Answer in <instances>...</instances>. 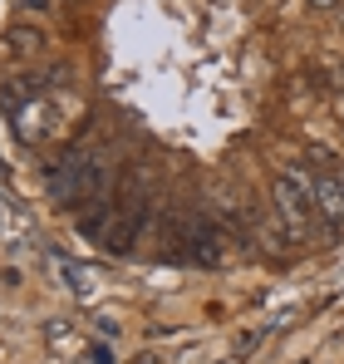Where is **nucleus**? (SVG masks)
<instances>
[{"label": "nucleus", "mask_w": 344, "mask_h": 364, "mask_svg": "<svg viewBox=\"0 0 344 364\" xmlns=\"http://www.w3.org/2000/svg\"><path fill=\"white\" fill-rule=\"evenodd\" d=\"M45 192L55 197L59 207H69V202H99V197H109V163L99 153L69 148L64 158H55L45 168Z\"/></svg>", "instance_id": "f257e3e1"}, {"label": "nucleus", "mask_w": 344, "mask_h": 364, "mask_svg": "<svg viewBox=\"0 0 344 364\" xmlns=\"http://www.w3.org/2000/svg\"><path fill=\"white\" fill-rule=\"evenodd\" d=\"M0 99H5L10 109H20V104H30V84H20V79H15L10 89H0Z\"/></svg>", "instance_id": "0eeeda50"}, {"label": "nucleus", "mask_w": 344, "mask_h": 364, "mask_svg": "<svg viewBox=\"0 0 344 364\" xmlns=\"http://www.w3.org/2000/svg\"><path fill=\"white\" fill-rule=\"evenodd\" d=\"M177 242L187 261H202V266H217L222 261V227L207 222V217H182L177 222Z\"/></svg>", "instance_id": "f03ea898"}, {"label": "nucleus", "mask_w": 344, "mask_h": 364, "mask_svg": "<svg viewBox=\"0 0 344 364\" xmlns=\"http://www.w3.org/2000/svg\"><path fill=\"white\" fill-rule=\"evenodd\" d=\"M10 40H15V55H35V50H40V35H35V30H25V25H20Z\"/></svg>", "instance_id": "423d86ee"}, {"label": "nucleus", "mask_w": 344, "mask_h": 364, "mask_svg": "<svg viewBox=\"0 0 344 364\" xmlns=\"http://www.w3.org/2000/svg\"><path fill=\"white\" fill-rule=\"evenodd\" d=\"M271 202H276V217L290 227V237L310 232V222L320 217V212H315V202H310V197H305L290 178H281V173H276V182H271Z\"/></svg>", "instance_id": "7ed1b4c3"}, {"label": "nucleus", "mask_w": 344, "mask_h": 364, "mask_svg": "<svg viewBox=\"0 0 344 364\" xmlns=\"http://www.w3.org/2000/svg\"><path fill=\"white\" fill-rule=\"evenodd\" d=\"M315 212L330 227H344V187L330 168H320V158H315Z\"/></svg>", "instance_id": "39448f33"}, {"label": "nucleus", "mask_w": 344, "mask_h": 364, "mask_svg": "<svg viewBox=\"0 0 344 364\" xmlns=\"http://www.w3.org/2000/svg\"><path fill=\"white\" fill-rule=\"evenodd\" d=\"M310 5H315V10H335L340 0H310Z\"/></svg>", "instance_id": "6e6552de"}, {"label": "nucleus", "mask_w": 344, "mask_h": 364, "mask_svg": "<svg viewBox=\"0 0 344 364\" xmlns=\"http://www.w3.org/2000/svg\"><path fill=\"white\" fill-rule=\"evenodd\" d=\"M50 133H55V109H50L45 99H30V104L15 109V138H20V143L40 148Z\"/></svg>", "instance_id": "20e7f679"}, {"label": "nucleus", "mask_w": 344, "mask_h": 364, "mask_svg": "<svg viewBox=\"0 0 344 364\" xmlns=\"http://www.w3.org/2000/svg\"><path fill=\"white\" fill-rule=\"evenodd\" d=\"M335 178H340V187H344V168H335Z\"/></svg>", "instance_id": "1a4fd4ad"}]
</instances>
